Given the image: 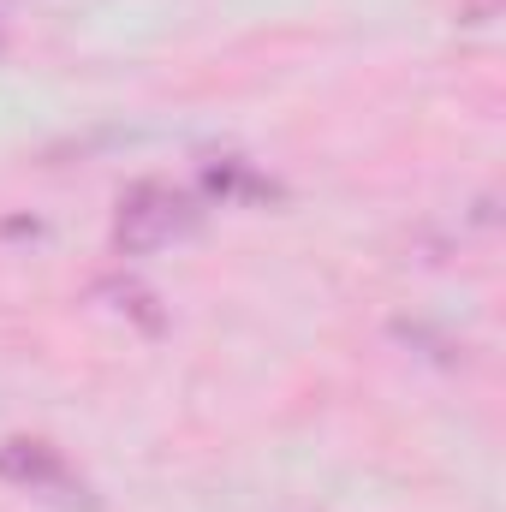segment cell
Here are the masks:
<instances>
[{"instance_id": "obj_3", "label": "cell", "mask_w": 506, "mask_h": 512, "mask_svg": "<svg viewBox=\"0 0 506 512\" xmlns=\"http://www.w3.org/2000/svg\"><path fill=\"white\" fill-rule=\"evenodd\" d=\"M203 185H209V191H221V197H274V185L251 179L239 161H221V167H209V173H203Z\"/></svg>"}, {"instance_id": "obj_1", "label": "cell", "mask_w": 506, "mask_h": 512, "mask_svg": "<svg viewBox=\"0 0 506 512\" xmlns=\"http://www.w3.org/2000/svg\"><path fill=\"white\" fill-rule=\"evenodd\" d=\"M197 203L173 185H131L120 197V215H114V245L120 256H143V251H161L173 239H185L197 227Z\"/></svg>"}, {"instance_id": "obj_2", "label": "cell", "mask_w": 506, "mask_h": 512, "mask_svg": "<svg viewBox=\"0 0 506 512\" xmlns=\"http://www.w3.org/2000/svg\"><path fill=\"white\" fill-rule=\"evenodd\" d=\"M0 477L24 495L60 501V507H90V489L78 483V471L48 447V441H6L0 447Z\"/></svg>"}]
</instances>
